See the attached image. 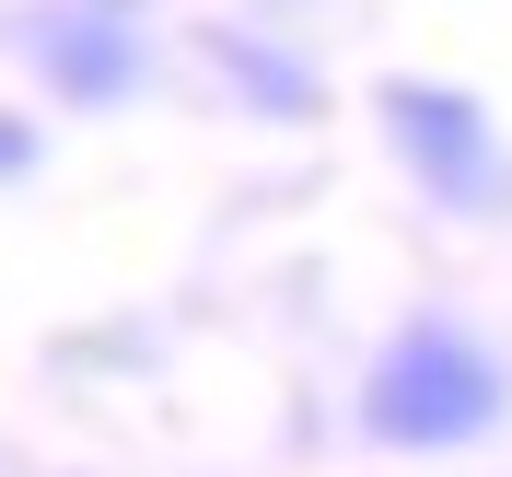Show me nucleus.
Listing matches in <instances>:
<instances>
[{
	"label": "nucleus",
	"mask_w": 512,
	"mask_h": 477,
	"mask_svg": "<svg viewBox=\"0 0 512 477\" xmlns=\"http://www.w3.org/2000/svg\"><path fill=\"white\" fill-rule=\"evenodd\" d=\"M256 12H303V0H256Z\"/></svg>",
	"instance_id": "423d86ee"
},
{
	"label": "nucleus",
	"mask_w": 512,
	"mask_h": 477,
	"mask_svg": "<svg viewBox=\"0 0 512 477\" xmlns=\"http://www.w3.org/2000/svg\"><path fill=\"white\" fill-rule=\"evenodd\" d=\"M373 117H384V152L408 163L419 198L443 210H501V128L466 82H431V70H396L373 82Z\"/></svg>",
	"instance_id": "f03ea898"
},
{
	"label": "nucleus",
	"mask_w": 512,
	"mask_h": 477,
	"mask_svg": "<svg viewBox=\"0 0 512 477\" xmlns=\"http://www.w3.org/2000/svg\"><path fill=\"white\" fill-rule=\"evenodd\" d=\"M12 175H35V128L24 117H0V187H12Z\"/></svg>",
	"instance_id": "39448f33"
},
{
	"label": "nucleus",
	"mask_w": 512,
	"mask_h": 477,
	"mask_svg": "<svg viewBox=\"0 0 512 477\" xmlns=\"http://www.w3.org/2000/svg\"><path fill=\"white\" fill-rule=\"evenodd\" d=\"M501 419H512V373L478 326H454V315H408L373 350V373H361V431L384 454H466Z\"/></svg>",
	"instance_id": "f257e3e1"
},
{
	"label": "nucleus",
	"mask_w": 512,
	"mask_h": 477,
	"mask_svg": "<svg viewBox=\"0 0 512 477\" xmlns=\"http://www.w3.org/2000/svg\"><path fill=\"white\" fill-rule=\"evenodd\" d=\"M198 59L222 70V82H233V105H256V117H291V128H303V117H326V82L291 59V47H268L256 24H210V35H198Z\"/></svg>",
	"instance_id": "20e7f679"
},
{
	"label": "nucleus",
	"mask_w": 512,
	"mask_h": 477,
	"mask_svg": "<svg viewBox=\"0 0 512 477\" xmlns=\"http://www.w3.org/2000/svg\"><path fill=\"white\" fill-rule=\"evenodd\" d=\"M24 59L59 105H128L152 82V35H140V0H35Z\"/></svg>",
	"instance_id": "7ed1b4c3"
}]
</instances>
